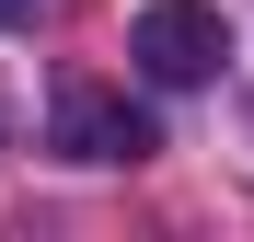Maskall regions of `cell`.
<instances>
[{
	"mask_svg": "<svg viewBox=\"0 0 254 242\" xmlns=\"http://www.w3.org/2000/svg\"><path fill=\"white\" fill-rule=\"evenodd\" d=\"M47 139H58V161H150V150H162L150 104H127L116 81H58Z\"/></svg>",
	"mask_w": 254,
	"mask_h": 242,
	"instance_id": "obj_1",
	"label": "cell"
},
{
	"mask_svg": "<svg viewBox=\"0 0 254 242\" xmlns=\"http://www.w3.org/2000/svg\"><path fill=\"white\" fill-rule=\"evenodd\" d=\"M127 58H139L150 81H174V93H185V81H208V69L231 58V23L208 12V0H139V23H127Z\"/></svg>",
	"mask_w": 254,
	"mask_h": 242,
	"instance_id": "obj_2",
	"label": "cell"
},
{
	"mask_svg": "<svg viewBox=\"0 0 254 242\" xmlns=\"http://www.w3.org/2000/svg\"><path fill=\"white\" fill-rule=\"evenodd\" d=\"M23 12H35V0H0V23H23Z\"/></svg>",
	"mask_w": 254,
	"mask_h": 242,
	"instance_id": "obj_3",
	"label": "cell"
}]
</instances>
